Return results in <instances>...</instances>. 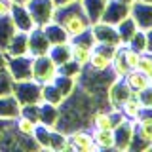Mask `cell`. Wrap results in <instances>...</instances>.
I'll use <instances>...</instances> for the list:
<instances>
[{
	"label": "cell",
	"instance_id": "obj_1",
	"mask_svg": "<svg viewBox=\"0 0 152 152\" xmlns=\"http://www.w3.org/2000/svg\"><path fill=\"white\" fill-rule=\"evenodd\" d=\"M53 21L59 23L70 38L82 34L84 31H88V28L91 27L88 15H86L84 10H82L80 0H74V2H70V4H65V6H57Z\"/></svg>",
	"mask_w": 152,
	"mask_h": 152
},
{
	"label": "cell",
	"instance_id": "obj_2",
	"mask_svg": "<svg viewBox=\"0 0 152 152\" xmlns=\"http://www.w3.org/2000/svg\"><path fill=\"white\" fill-rule=\"evenodd\" d=\"M12 95L17 99V103L21 104H40L42 103V86L34 82V80H19L13 82Z\"/></svg>",
	"mask_w": 152,
	"mask_h": 152
},
{
	"label": "cell",
	"instance_id": "obj_3",
	"mask_svg": "<svg viewBox=\"0 0 152 152\" xmlns=\"http://www.w3.org/2000/svg\"><path fill=\"white\" fill-rule=\"evenodd\" d=\"M57 65L53 63L50 55H38L32 57V80L38 82L40 86L44 84H51L53 78L57 76Z\"/></svg>",
	"mask_w": 152,
	"mask_h": 152
},
{
	"label": "cell",
	"instance_id": "obj_4",
	"mask_svg": "<svg viewBox=\"0 0 152 152\" xmlns=\"http://www.w3.org/2000/svg\"><path fill=\"white\" fill-rule=\"evenodd\" d=\"M25 6L36 27H44L50 21H53L55 8H57L53 4V0H28Z\"/></svg>",
	"mask_w": 152,
	"mask_h": 152
},
{
	"label": "cell",
	"instance_id": "obj_5",
	"mask_svg": "<svg viewBox=\"0 0 152 152\" xmlns=\"http://www.w3.org/2000/svg\"><path fill=\"white\" fill-rule=\"evenodd\" d=\"M6 70L12 76L13 82L19 80H31L32 78V57L31 55H19V57H8Z\"/></svg>",
	"mask_w": 152,
	"mask_h": 152
},
{
	"label": "cell",
	"instance_id": "obj_6",
	"mask_svg": "<svg viewBox=\"0 0 152 152\" xmlns=\"http://www.w3.org/2000/svg\"><path fill=\"white\" fill-rule=\"evenodd\" d=\"M133 95V91L129 89V86L126 84L124 78H114L107 88V104L110 108L120 110V107Z\"/></svg>",
	"mask_w": 152,
	"mask_h": 152
},
{
	"label": "cell",
	"instance_id": "obj_7",
	"mask_svg": "<svg viewBox=\"0 0 152 152\" xmlns=\"http://www.w3.org/2000/svg\"><path fill=\"white\" fill-rule=\"evenodd\" d=\"M114 133V148L116 150H129V145L135 135V122L133 120H122L118 126L112 127Z\"/></svg>",
	"mask_w": 152,
	"mask_h": 152
},
{
	"label": "cell",
	"instance_id": "obj_8",
	"mask_svg": "<svg viewBox=\"0 0 152 152\" xmlns=\"http://www.w3.org/2000/svg\"><path fill=\"white\" fill-rule=\"evenodd\" d=\"M129 15L141 31H148L152 28V2H142V0H135L129 6Z\"/></svg>",
	"mask_w": 152,
	"mask_h": 152
},
{
	"label": "cell",
	"instance_id": "obj_9",
	"mask_svg": "<svg viewBox=\"0 0 152 152\" xmlns=\"http://www.w3.org/2000/svg\"><path fill=\"white\" fill-rule=\"evenodd\" d=\"M127 15H129V6H127V4L120 2V0H107V6H104L101 21L116 27L118 23H120L122 19H126Z\"/></svg>",
	"mask_w": 152,
	"mask_h": 152
},
{
	"label": "cell",
	"instance_id": "obj_10",
	"mask_svg": "<svg viewBox=\"0 0 152 152\" xmlns=\"http://www.w3.org/2000/svg\"><path fill=\"white\" fill-rule=\"evenodd\" d=\"M91 32L97 44H110V46H120L118 31L114 25H108L104 21H97L91 25Z\"/></svg>",
	"mask_w": 152,
	"mask_h": 152
},
{
	"label": "cell",
	"instance_id": "obj_11",
	"mask_svg": "<svg viewBox=\"0 0 152 152\" xmlns=\"http://www.w3.org/2000/svg\"><path fill=\"white\" fill-rule=\"evenodd\" d=\"M69 146H70V150H80V152H95L97 150V146L93 142V135L89 131H86L84 127L69 133Z\"/></svg>",
	"mask_w": 152,
	"mask_h": 152
},
{
	"label": "cell",
	"instance_id": "obj_12",
	"mask_svg": "<svg viewBox=\"0 0 152 152\" xmlns=\"http://www.w3.org/2000/svg\"><path fill=\"white\" fill-rule=\"evenodd\" d=\"M50 40L46 38L42 27H34L28 32V55L31 57H38V55H48L50 51Z\"/></svg>",
	"mask_w": 152,
	"mask_h": 152
},
{
	"label": "cell",
	"instance_id": "obj_13",
	"mask_svg": "<svg viewBox=\"0 0 152 152\" xmlns=\"http://www.w3.org/2000/svg\"><path fill=\"white\" fill-rule=\"evenodd\" d=\"M10 17H12V21H13V25H15L17 31L31 32L32 28L36 27L25 4H12V10H10Z\"/></svg>",
	"mask_w": 152,
	"mask_h": 152
},
{
	"label": "cell",
	"instance_id": "obj_14",
	"mask_svg": "<svg viewBox=\"0 0 152 152\" xmlns=\"http://www.w3.org/2000/svg\"><path fill=\"white\" fill-rule=\"evenodd\" d=\"M6 57H19V55H28V32L15 31L10 40V44L4 50Z\"/></svg>",
	"mask_w": 152,
	"mask_h": 152
},
{
	"label": "cell",
	"instance_id": "obj_15",
	"mask_svg": "<svg viewBox=\"0 0 152 152\" xmlns=\"http://www.w3.org/2000/svg\"><path fill=\"white\" fill-rule=\"evenodd\" d=\"M57 122H59V107L42 101L38 104V124L50 129H57Z\"/></svg>",
	"mask_w": 152,
	"mask_h": 152
},
{
	"label": "cell",
	"instance_id": "obj_16",
	"mask_svg": "<svg viewBox=\"0 0 152 152\" xmlns=\"http://www.w3.org/2000/svg\"><path fill=\"white\" fill-rule=\"evenodd\" d=\"M19 108H21V104L12 93L0 95V120H15L19 116Z\"/></svg>",
	"mask_w": 152,
	"mask_h": 152
},
{
	"label": "cell",
	"instance_id": "obj_17",
	"mask_svg": "<svg viewBox=\"0 0 152 152\" xmlns=\"http://www.w3.org/2000/svg\"><path fill=\"white\" fill-rule=\"evenodd\" d=\"M80 4H82V10H84L86 15H88L91 25L101 21L104 6H107V0H80Z\"/></svg>",
	"mask_w": 152,
	"mask_h": 152
},
{
	"label": "cell",
	"instance_id": "obj_18",
	"mask_svg": "<svg viewBox=\"0 0 152 152\" xmlns=\"http://www.w3.org/2000/svg\"><path fill=\"white\" fill-rule=\"evenodd\" d=\"M42 31H44V34H46L48 40H50L51 46H53V44H65V42L70 40V36L66 34V31L59 25V23H55V21H50L48 25H44Z\"/></svg>",
	"mask_w": 152,
	"mask_h": 152
},
{
	"label": "cell",
	"instance_id": "obj_19",
	"mask_svg": "<svg viewBox=\"0 0 152 152\" xmlns=\"http://www.w3.org/2000/svg\"><path fill=\"white\" fill-rule=\"evenodd\" d=\"M116 31H118V38H120V46H127L129 40L135 36V32L139 31V27H137V23L133 21L131 15H127L116 25Z\"/></svg>",
	"mask_w": 152,
	"mask_h": 152
},
{
	"label": "cell",
	"instance_id": "obj_20",
	"mask_svg": "<svg viewBox=\"0 0 152 152\" xmlns=\"http://www.w3.org/2000/svg\"><path fill=\"white\" fill-rule=\"evenodd\" d=\"M124 80H126V84L129 86V89L133 91V95H135L137 91H141V89H145L146 86L150 84L148 76H146V74H142L141 70H137V69H131L129 72L124 76Z\"/></svg>",
	"mask_w": 152,
	"mask_h": 152
},
{
	"label": "cell",
	"instance_id": "obj_21",
	"mask_svg": "<svg viewBox=\"0 0 152 152\" xmlns=\"http://www.w3.org/2000/svg\"><path fill=\"white\" fill-rule=\"evenodd\" d=\"M93 142L97 150H112L114 148V133L112 129H93Z\"/></svg>",
	"mask_w": 152,
	"mask_h": 152
},
{
	"label": "cell",
	"instance_id": "obj_22",
	"mask_svg": "<svg viewBox=\"0 0 152 152\" xmlns=\"http://www.w3.org/2000/svg\"><path fill=\"white\" fill-rule=\"evenodd\" d=\"M17 28L13 25L12 17L10 15H2L0 17V51L6 50V46L10 44V40H12L13 32H15Z\"/></svg>",
	"mask_w": 152,
	"mask_h": 152
},
{
	"label": "cell",
	"instance_id": "obj_23",
	"mask_svg": "<svg viewBox=\"0 0 152 152\" xmlns=\"http://www.w3.org/2000/svg\"><path fill=\"white\" fill-rule=\"evenodd\" d=\"M51 84H53L55 88L63 93L65 99L69 97V95H72L76 91V88H78V80L70 78V76H66V74H59V72H57V76L53 78V82H51Z\"/></svg>",
	"mask_w": 152,
	"mask_h": 152
},
{
	"label": "cell",
	"instance_id": "obj_24",
	"mask_svg": "<svg viewBox=\"0 0 152 152\" xmlns=\"http://www.w3.org/2000/svg\"><path fill=\"white\" fill-rule=\"evenodd\" d=\"M69 44H70V57H72V61H76V63L82 65V66H88L93 48H88V46H82V44H74V42H70V40H69Z\"/></svg>",
	"mask_w": 152,
	"mask_h": 152
},
{
	"label": "cell",
	"instance_id": "obj_25",
	"mask_svg": "<svg viewBox=\"0 0 152 152\" xmlns=\"http://www.w3.org/2000/svg\"><path fill=\"white\" fill-rule=\"evenodd\" d=\"M48 55L53 59V63L57 66L63 65L69 59H72V57H70V44L69 42H65V44H53L50 48V51H48Z\"/></svg>",
	"mask_w": 152,
	"mask_h": 152
},
{
	"label": "cell",
	"instance_id": "obj_26",
	"mask_svg": "<svg viewBox=\"0 0 152 152\" xmlns=\"http://www.w3.org/2000/svg\"><path fill=\"white\" fill-rule=\"evenodd\" d=\"M110 70H112V74H114V78H124L127 72H129V65L126 63V59H124V55H122V46L118 48V51L114 53L112 57V63H110Z\"/></svg>",
	"mask_w": 152,
	"mask_h": 152
},
{
	"label": "cell",
	"instance_id": "obj_27",
	"mask_svg": "<svg viewBox=\"0 0 152 152\" xmlns=\"http://www.w3.org/2000/svg\"><path fill=\"white\" fill-rule=\"evenodd\" d=\"M42 101L50 103V104H55V107H61V103L65 101V97L53 84H44L42 86Z\"/></svg>",
	"mask_w": 152,
	"mask_h": 152
},
{
	"label": "cell",
	"instance_id": "obj_28",
	"mask_svg": "<svg viewBox=\"0 0 152 152\" xmlns=\"http://www.w3.org/2000/svg\"><path fill=\"white\" fill-rule=\"evenodd\" d=\"M141 110H142V107H141V103L137 101L135 95H131V97L120 107V112L124 114V118H127V120H133V122L137 120V116L141 114Z\"/></svg>",
	"mask_w": 152,
	"mask_h": 152
},
{
	"label": "cell",
	"instance_id": "obj_29",
	"mask_svg": "<svg viewBox=\"0 0 152 152\" xmlns=\"http://www.w3.org/2000/svg\"><path fill=\"white\" fill-rule=\"evenodd\" d=\"M57 70H59V74H66V76H70V78H74V80H80L82 78V72H84V66L78 65L72 59H69L66 63L57 66Z\"/></svg>",
	"mask_w": 152,
	"mask_h": 152
},
{
	"label": "cell",
	"instance_id": "obj_30",
	"mask_svg": "<svg viewBox=\"0 0 152 152\" xmlns=\"http://www.w3.org/2000/svg\"><path fill=\"white\" fill-rule=\"evenodd\" d=\"M36 126H38L36 122L28 120V118H25V116H17L15 118V129H17L19 135H23V137H32L34 135Z\"/></svg>",
	"mask_w": 152,
	"mask_h": 152
},
{
	"label": "cell",
	"instance_id": "obj_31",
	"mask_svg": "<svg viewBox=\"0 0 152 152\" xmlns=\"http://www.w3.org/2000/svg\"><path fill=\"white\" fill-rule=\"evenodd\" d=\"M131 48V50H135V51H139V53H145L146 51V32L145 31H137L135 32V36L129 40V44H127Z\"/></svg>",
	"mask_w": 152,
	"mask_h": 152
},
{
	"label": "cell",
	"instance_id": "obj_32",
	"mask_svg": "<svg viewBox=\"0 0 152 152\" xmlns=\"http://www.w3.org/2000/svg\"><path fill=\"white\" fill-rule=\"evenodd\" d=\"M137 101L141 103L142 108H152V84H148L145 89H141V91L135 93Z\"/></svg>",
	"mask_w": 152,
	"mask_h": 152
},
{
	"label": "cell",
	"instance_id": "obj_33",
	"mask_svg": "<svg viewBox=\"0 0 152 152\" xmlns=\"http://www.w3.org/2000/svg\"><path fill=\"white\" fill-rule=\"evenodd\" d=\"M137 70H141V72L146 74V76L152 74V53H148V51L141 53L139 63H137Z\"/></svg>",
	"mask_w": 152,
	"mask_h": 152
},
{
	"label": "cell",
	"instance_id": "obj_34",
	"mask_svg": "<svg viewBox=\"0 0 152 152\" xmlns=\"http://www.w3.org/2000/svg\"><path fill=\"white\" fill-rule=\"evenodd\" d=\"M13 88V80L8 70H0V95H10Z\"/></svg>",
	"mask_w": 152,
	"mask_h": 152
},
{
	"label": "cell",
	"instance_id": "obj_35",
	"mask_svg": "<svg viewBox=\"0 0 152 152\" xmlns=\"http://www.w3.org/2000/svg\"><path fill=\"white\" fill-rule=\"evenodd\" d=\"M137 126H145V127H152V108H142L141 114L135 120Z\"/></svg>",
	"mask_w": 152,
	"mask_h": 152
},
{
	"label": "cell",
	"instance_id": "obj_36",
	"mask_svg": "<svg viewBox=\"0 0 152 152\" xmlns=\"http://www.w3.org/2000/svg\"><path fill=\"white\" fill-rule=\"evenodd\" d=\"M145 32H146V51L152 53V28H148Z\"/></svg>",
	"mask_w": 152,
	"mask_h": 152
},
{
	"label": "cell",
	"instance_id": "obj_37",
	"mask_svg": "<svg viewBox=\"0 0 152 152\" xmlns=\"http://www.w3.org/2000/svg\"><path fill=\"white\" fill-rule=\"evenodd\" d=\"M6 63H8V57L4 51H0V70H6Z\"/></svg>",
	"mask_w": 152,
	"mask_h": 152
},
{
	"label": "cell",
	"instance_id": "obj_38",
	"mask_svg": "<svg viewBox=\"0 0 152 152\" xmlns=\"http://www.w3.org/2000/svg\"><path fill=\"white\" fill-rule=\"evenodd\" d=\"M70 2H74V0H53L55 6H65V4H70Z\"/></svg>",
	"mask_w": 152,
	"mask_h": 152
},
{
	"label": "cell",
	"instance_id": "obj_39",
	"mask_svg": "<svg viewBox=\"0 0 152 152\" xmlns=\"http://www.w3.org/2000/svg\"><path fill=\"white\" fill-rule=\"evenodd\" d=\"M10 2H12V4H27L28 0H10Z\"/></svg>",
	"mask_w": 152,
	"mask_h": 152
},
{
	"label": "cell",
	"instance_id": "obj_40",
	"mask_svg": "<svg viewBox=\"0 0 152 152\" xmlns=\"http://www.w3.org/2000/svg\"><path fill=\"white\" fill-rule=\"evenodd\" d=\"M120 2H124V4H127V6H131V4L135 2V0H120Z\"/></svg>",
	"mask_w": 152,
	"mask_h": 152
},
{
	"label": "cell",
	"instance_id": "obj_41",
	"mask_svg": "<svg viewBox=\"0 0 152 152\" xmlns=\"http://www.w3.org/2000/svg\"><path fill=\"white\" fill-rule=\"evenodd\" d=\"M142 2H152V0H142Z\"/></svg>",
	"mask_w": 152,
	"mask_h": 152
}]
</instances>
